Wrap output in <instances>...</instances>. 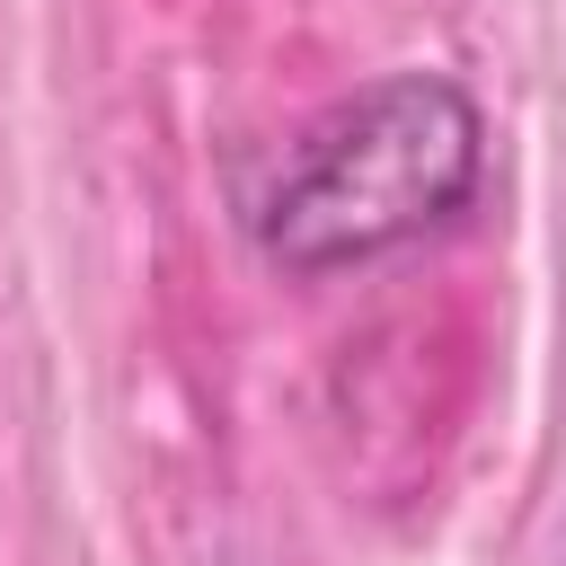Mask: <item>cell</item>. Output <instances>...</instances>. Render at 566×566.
<instances>
[{
	"mask_svg": "<svg viewBox=\"0 0 566 566\" xmlns=\"http://www.w3.org/2000/svg\"><path fill=\"white\" fill-rule=\"evenodd\" d=\"M486 177V115L442 71H389L301 124L256 195V248L292 274L442 230Z\"/></svg>",
	"mask_w": 566,
	"mask_h": 566,
	"instance_id": "cell-1",
	"label": "cell"
}]
</instances>
